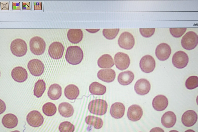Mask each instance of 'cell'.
<instances>
[{
  "instance_id": "cell-24",
  "label": "cell",
  "mask_w": 198,
  "mask_h": 132,
  "mask_svg": "<svg viewBox=\"0 0 198 132\" xmlns=\"http://www.w3.org/2000/svg\"><path fill=\"white\" fill-rule=\"evenodd\" d=\"M60 114L63 117L69 118L73 114L74 110L72 105L68 103L63 102L60 103L58 108Z\"/></svg>"
},
{
  "instance_id": "cell-40",
  "label": "cell",
  "mask_w": 198,
  "mask_h": 132,
  "mask_svg": "<svg viewBox=\"0 0 198 132\" xmlns=\"http://www.w3.org/2000/svg\"><path fill=\"white\" fill-rule=\"evenodd\" d=\"M12 10H20V3L19 2H12Z\"/></svg>"
},
{
  "instance_id": "cell-1",
  "label": "cell",
  "mask_w": 198,
  "mask_h": 132,
  "mask_svg": "<svg viewBox=\"0 0 198 132\" xmlns=\"http://www.w3.org/2000/svg\"><path fill=\"white\" fill-rule=\"evenodd\" d=\"M83 56L82 50L78 46H70L67 50L65 58L68 63L71 65L79 64L82 61Z\"/></svg>"
},
{
  "instance_id": "cell-20",
  "label": "cell",
  "mask_w": 198,
  "mask_h": 132,
  "mask_svg": "<svg viewBox=\"0 0 198 132\" xmlns=\"http://www.w3.org/2000/svg\"><path fill=\"white\" fill-rule=\"evenodd\" d=\"M125 107L123 104L120 102H116L111 106L110 113L111 116L116 119H119L124 115Z\"/></svg>"
},
{
  "instance_id": "cell-13",
  "label": "cell",
  "mask_w": 198,
  "mask_h": 132,
  "mask_svg": "<svg viewBox=\"0 0 198 132\" xmlns=\"http://www.w3.org/2000/svg\"><path fill=\"white\" fill-rule=\"evenodd\" d=\"M171 53L170 46L167 44L162 43L157 46L155 51L156 57L161 61H164L169 57Z\"/></svg>"
},
{
  "instance_id": "cell-36",
  "label": "cell",
  "mask_w": 198,
  "mask_h": 132,
  "mask_svg": "<svg viewBox=\"0 0 198 132\" xmlns=\"http://www.w3.org/2000/svg\"><path fill=\"white\" fill-rule=\"evenodd\" d=\"M187 28H170V32L171 34L176 38L182 36L186 32Z\"/></svg>"
},
{
  "instance_id": "cell-22",
  "label": "cell",
  "mask_w": 198,
  "mask_h": 132,
  "mask_svg": "<svg viewBox=\"0 0 198 132\" xmlns=\"http://www.w3.org/2000/svg\"><path fill=\"white\" fill-rule=\"evenodd\" d=\"M83 36L82 32L79 29H71L68 30L67 37L68 40L73 44L79 43L82 39Z\"/></svg>"
},
{
  "instance_id": "cell-27",
  "label": "cell",
  "mask_w": 198,
  "mask_h": 132,
  "mask_svg": "<svg viewBox=\"0 0 198 132\" xmlns=\"http://www.w3.org/2000/svg\"><path fill=\"white\" fill-rule=\"evenodd\" d=\"M62 94L61 87L57 84H54L49 87L47 92V95L51 100H55L59 99Z\"/></svg>"
},
{
  "instance_id": "cell-23",
  "label": "cell",
  "mask_w": 198,
  "mask_h": 132,
  "mask_svg": "<svg viewBox=\"0 0 198 132\" xmlns=\"http://www.w3.org/2000/svg\"><path fill=\"white\" fill-rule=\"evenodd\" d=\"M134 78V73L130 71H126L121 72L118 75V81L121 85L126 86L129 85L133 81Z\"/></svg>"
},
{
  "instance_id": "cell-5",
  "label": "cell",
  "mask_w": 198,
  "mask_h": 132,
  "mask_svg": "<svg viewBox=\"0 0 198 132\" xmlns=\"http://www.w3.org/2000/svg\"><path fill=\"white\" fill-rule=\"evenodd\" d=\"M10 50L12 54L18 57L25 55L27 51V44L23 40L18 38L13 40L11 43Z\"/></svg>"
},
{
  "instance_id": "cell-44",
  "label": "cell",
  "mask_w": 198,
  "mask_h": 132,
  "mask_svg": "<svg viewBox=\"0 0 198 132\" xmlns=\"http://www.w3.org/2000/svg\"><path fill=\"white\" fill-rule=\"evenodd\" d=\"M169 132H179L178 131L175 130H172L170 131Z\"/></svg>"
},
{
  "instance_id": "cell-25",
  "label": "cell",
  "mask_w": 198,
  "mask_h": 132,
  "mask_svg": "<svg viewBox=\"0 0 198 132\" xmlns=\"http://www.w3.org/2000/svg\"><path fill=\"white\" fill-rule=\"evenodd\" d=\"M80 91L76 85L71 84L65 88L64 93L65 97L69 100H75L78 96Z\"/></svg>"
},
{
  "instance_id": "cell-10",
  "label": "cell",
  "mask_w": 198,
  "mask_h": 132,
  "mask_svg": "<svg viewBox=\"0 0 198 132\" xmlns=\"http://www.w3.org/2000/svg\"><path fill=\"white\" fill-rule=\"evenodd\" d=\"M27 67L30 73L35 76L41 75L44 70V66L42 62L36 59L30 60L28 64Z\"/></svg>"
},
{
  "instance_id": "cell-21",
  "label": "cell",
  "mask_w": 198,
  "mask_h": 132,
  "mask_svg": "<svg viewBox=\"0 0 198 132\" xmlns=\"http://www.w3.org/2000/svg\"><path fill=\"white\" fill-rule=\"evenodd\" d=\"M176 117L175 113L171 111H168L165 112L161 118V123L165 127L170 128L175 124Z\"/></svg>"
},
{
  "instance_id": "cell-33",
  "label": "cell",
  "mask_w": 198,
  "mask_h": 132,
  "mask_svg": "<svg viewBox=\"0 0 198 132\" xmlns=\"http://www.w3.org/2000/svg\"><path fill=\"white\" fill-rule=\"evenodd\" d=\"M186 88L189 89H194L198 86V77L196 76H192L189 77L185 83Z\"/></svg>"
},
{
  "instance_id": "cell-28",
  "label": "cell",
  "mask_w": 198,
  "mask_h": 132,
  "mask_svg": "<svg viewBox=\"0 0 198 132\" xmlns=\"http://www.w3.org/2000/svg\"><path fill=\"white\" fill-rule=\"evenodd\" d=\"M97 63L98 67L102 68H111L114 64L113 58L109 54L102 55L98 59Z\"/></svg>"
},
{
  "instance_id": "cell-15",
  "label": "cell",
  "mask_w": 198,
  "mask_h": 132,
  "mask_svg": "<svg viewBox=\"0 0 198 132\" xmlns=\"http://www.w3.org/2000/svg\"><path fill=\"white\" fill-rule=\"evenodd\" d=\"M143 114V110L141 107L138 105L133 104L128 108L127 116L129 120L135 121L140 119Z\"/></svg>"
},
{
  "instance_id": "cell-30",
  "label": "cell",
  "mask_w": 198,
  "mask_h": 132,
  "mask_svg": "<svg viewBox=\"0 0 198 132\" xmlns=\"http://www.w3.org/2000/svg\"><path fill=\"white\" fill-rule=\"evenodd\" d=\"M85 121L87 124L93 126L97 129L101 128L103 124V120L101 118L94 116H87L85 118Z\"/></svg>"
},
{
  "instance_id": "cell-26",
  "label": "cell",
  "mask_w": 198,
  "mask_h": 132,
  "mask_svg": "<svg viewBox=\"0 0 198 132\" xmlns=\"http://www.w3.org/2000/svg\"><path fill=\"white\" fill-rule=\"evenodd\" d=\"M18 122V120L16 117L11 113L5 114L2 120V123L3 126L8 128H12L15 127L17 126Z\"/></svg>"
},
{
  "instance_id": "cell-31",
  "label": "cell",
  "mask_w": 198,
  "mask_h": 132,
  "mask_svg": "<svg viewBox=\"0 0 198 132\" xmlns=\"http://www.w3.org/2000/svg\"><path fill=\"white\" fill-rule=\"evenodd\" d=\"M46 88L45 82L42 79L38 80L35 83L34 90V95L38 98L41 97Z\"/></svg>"
},
{
  "instance_id": "cell-16",
  "label": "cell",
  "mask_w": 198,
  "mask_h": 132,
  "mask_svg": "<svg viewBox=\"0 0 198 132\" xmlns=\"http://www.w3.org/2000/svg\"><path fill=\"white\" fill-rule=\"evenodd\" d=\"M197 119L196 113L192 110L185 111L183 114L182 122L185 126L189 127L193 126L196 122Z\"/></svg>"
},
{
  "instance_id": "cell-41",
  "label": "cell",
  "mask_w": 198,
  "mask_h": 132,
  "mask_svg": "<svg viewBox=\"0 0 198 132\" xmlns=\"http://www.w3.org/2000/svg\"><path fill=\"white\" fill-rule=\"evenodd\" d=\"M23 10H30V3L29 2H22V3Z\"/></svg>"
},
{
  "instance_id": "cell-3",
  "label": "cell",
  "mask_w": 198,
  "mask_h": 132,
  "mask_svg": "<svg viewBox=\"0 0 198 132\" xmlns=\"http://www.w3.org/2000/svg\"><path fill=\"white\" fill-rule=\"evenodd\" d=\"M198 37L193 31L187 32L183 37L181 43L182 47L186 50H191L195 48L198 44Z\"/></svg>"
},
{
  "instance_id": "cell-39",
  "label": "cell",
  "mask_w": 198,
  "mask_h": 132,
  "mask_svg": "<svg viewBox=\"0 0 198 132\" xmlns=\"http://www.w3.org/2000/svg\"><path fill=\"white\" fill-rule=\"evenodd\" d=\"M1 8V10H9V3L8 2H0Z\"/></svg>"
},
{
  "instance_id": "cell-9",
  "label": "cell",
  "mask_w": 198,
  "mask_h": 132,
  "mask_svg": "<svg viewBox=\"0 0 198 132\" xmlns=\"http://www.w3.org/2000/svg\"><path fill=\"white\" fill-rule=\"evenodd\" d=\"M139 65L142 71L145 73H150L154 69L155 62L154 59L151 56L146 55L142 58Z\"/></svg>"
},
{
  "instance_id": "cell-18",
  "label": "cell",
  "mask_w": 198,
  "mask_h": 132,
  "mask_svg": "<svg viewBox=\"0 0 198 132\" xmlns=\"http://www.w3.org/2000/svg\"><path fill=\"white\" fill-rule=\"evenodd\" d=\"M116 76L115 71L111 69H101L97 73V77L99 79L108 83L113 81Z\"/></svg>"
},
{
  "instance_id": "cell-32",
  "label": "cell",
  "mask_w": 198,
  "mask_h": 132,
  "mask_svg": "<svg viewBox=\"0 0 198 132\" xmlns=\"http://www.w3.org/2000/svg\"><path fill=\"white\" fill-rule=\"evenodd\" d=\"M42 110L43 113L46 116H51L56 113L57 108L54 104L48 102L45 103L43 106Z\"/></svg>"
},
{
  "instance_id": "cell-17",
  "label": "cell",
  "mask_w": 198,
  "mask_h": 132,
  "mask_svg": "<svg viewBox=\"0 0 198 132\" xmlns=\"http://www.w3.org/2000/svg\"><path fill=\"white\" fill-rule=\"evenodd\" d=\"M12 78L19 82H22L28 78V73L26 70L21 67H17L14 68L11 72Z\"/></svg>"
},
{
  "instance_id": "cell-11",
  "label": "cell",
  "mask_w": 198,
  "mask_h": 132,
  "mask_svg": "<svg viewBox=\"0 0 198 132\" xmlns=\"http://www.w3.org/2000/svg\"><path fill=\"white\" fill-rule=\"evenodd\" d=\"M64 49L62 44L59 42H54L49 46L48 53L50 56L54 59L61 58L63 54Z\"/></svg>"
},
{
  "instance_id": "cell-19",
  "label": "cell",
  "mask_w": 198,
  "mask_h": 132,
  "mask_svg": "<svg viewBox=\"0 0 198 132\" xmlns=\"http://www.w3.org/2000/svg\"><path fill=\"white\" fill-rule=\"evenodd\" d=\"M168 100L166 97L162 95H157L153 98L152 105L153 108L156 110L162 111L167 106Z\"/></svg>"
},
{
  "instance_id": "cell-8",
  "label": "cell",
  "mask_w": 198,
  "mask_h": 132,
  "mask_svg": "<svg viewBox=\"0 0 198 132\" xmlns=\"http://www.w3.org/2000/svg\"><path fill=\"white\" fill-rule=\"evenodd\" d=\"M115 65L118 69L123 70L129 67L130 60L128 55L122 52H119L115 54L114 57Z\"/></svg>"
},
{
  "instance_id": "cell-38",
  "label": "cell",
  "mask_w": 198,
  "mask_h": 132,
  "mask_svg": "<svg viewBox=\"0 0 198 132\" xmlns=\"http://www.w3.org/2000/svg\"><path fill=\"white\" fill-rule=\"evenodd\" d=\"M34 9L35 10H42L41 2H34Z\"/></svg>"
},
{
  "instance_id": "cell-35",
  "label": "cell",
  "mask_w": 198,
  "mask_h": 132,
  "mask_svg": "<svg viewBox=\"0 0 198 132\" xmlns=\"http://www.w3.org/2000/svg\"><path fill=\"white\" fill-rule=\"evenodd\" d=\"M119 30V29H104L103 30V34L106 39H112L117 36Z\"/></svg>"
},
{
  "instance_id": "cell-45",
  "label": "cell",
  "mask_w": 198,
  "mask_h": 132,
  "mask_svg": "<svg viewBox=\"0 0 198 132\" xmlns=\"http://www.w3.org/2000/svg\"><path fill=\"white\" fill-rule=\"evenodd\" d=\"M10 132H20L18 130H15L14 131H12Z\"/></svg>"
},
{
  "instance_id": "cell-37",
  "label": "cell",
  "mask_w": 198,
  "mask_h": 132,
  "mask_svg": "<svg viewBox=\"0 0 198 132\" xmlns=\"http://www.w3.org/2000/svg\"><path fill=\"white\" fill-rule=\"evenodd\" d=\"M155 28H140L139 29L141 35L145 37H149L154 34L155 31Z\"/></svg>"
},
{
  "instance_id": "cell-43",
  "label": "cell",
  "mask_w": 198,
  "mask_h": 132,
  "mask_svg": "<svg viewBox=\"0 0 198 132\" xmlns=\"http://www.w3.org/2000/svg\"><path fill=\"white\" fill-rule=\"evenodd\" d=\"M184 132H195V131L193 130L189 129L186 130Z\"/></svg>"
},
{
  "instance_id": "cell-12",
  "label": "cell",
  "mask_w": 198,
  "mask_h": 132,
  "mask_svg": "<svg viewBox=\"0 0 198 132\" xmlns=\"http://www.w3.org/2000/svg\"><path fill=\"white\" fill-rule=\"evenodd\" d=\"M26 120L28 124L34 127L40 126L44 121L43 116L40 112L37 110L30 111L27 116Z\"/></svg>"
},
{
  "instance_id": "cell-42",
  "label": "cell",
  "mask_w": 198,
  "mask_h": 132,
  "mask_svg": "<svg viewBox=\"0 0 198 132\" xmlns=\"http://www.w3.org/2000/svg\"><path fill=\"white\" fill-rule=\"evenodd\" d=\"M149 132H164V130L161 128L156 127L152 129Z\"/></svg>"
},
{
  "instance_id": "cell-46",
  "label": "cell",
  "mask_w": 198,
  "mask_h": 132,
  "mask_svg": "<svg viewBox=\"0 0 198 132\" xmlns=\"http://www.w3.org/2000/svg\"></svg>"
},
{
  "instance_id": "cell-29",
  "label": "cell",
  "mask_w": 198,
  "mask_h": 132,
  "mask_svg": "<svg viewBox=\"0 0 198 132\" xmlns=\"http://www.w3.org/2000/svg\"><path fill=\"white\" fill-rule=\"evenodd\" d=\"M106 86L98 82H94L89 86V90L92 94L101 95L104 94L106 92Z\"/></svg>"
},
{
  "instance_id": "cell-4",
  "label": "cell",
  "mask_w": 198,
  "mask_h": 132,
  "mask_svg": "<svg viewBox=\"0 0 198 132\" xmlns=\"http://www.w3.org/2000/svg\"><path fill=\"white\" fill-rule=\"evenodd\" d=\"M29 46L30 50L33 54L40 55L43 54L45 51L46 44L42 38L36 36L30 39Z\"/></svg>"
},
{
  "instance_id": "cell-14",
  "label": "cell",
  "mask_w": 198,
  "mask_h": 132,
  "mask_svg": "<svg viewBox=\"0 0 198 132\" xmlns=\"http://www.w3.org/2000/svg\"><path fill=\"white\" fill-rule=\"evenodd\" d=\"M151 89V85L147 79L142 78L138 79L134 85V89L136 93L141 95L147 94Z\"/></svg>"
},
{
  "instance_id": "cell-2",
  "label": "cell",
  "mask_w": 198,
  "mask_h": 132,
  "mask_svg": "<svg viewBox=\"0 0 198 132\" xmlns=\"http://www.w3.org/2000/svg\"><path fill=\"white\" fill-rule=\"evenodd\" d=\"M108 104L105 100L96 99L90 101L88 105V108L90 112L93 114L102 116L106 112Z\"/></svg>"
},
{
  "instance_id": "cell-7",
  "label": "cell",
  "mask_w": 198,
  "mask_h": 132,
  "mask_svg": "<svg viewBox=\"0 0 198 132\" xmlns=\"http://www.w3.org/2000/svg\"><path fill=\"white\" fill-rule=\"evenodd\" d=\"M135 43L133 36L130 33L127 31H125L122 33L118 40L119 46L126 50L131 49L134 46Z\"/></svg>"
},
{
  "instance_id": "cell-6",
  "label": "cell",
  "mask_w": 198,
  "mask_h": 132,
  "mask_svg": "<svg viewBox=\"0 0 198 132\" xmlns=\"http://www.w3.org/2000/svg\"><path fill=\"white\" fill-rule=\"evenodd\" d=\"M189 61L187 55L184 52L180 51L173 55L172 62L174 66L178 69H182L186 67Z\"/></svg>"
},
{
  "instance_id": "cell-34",
  "label": "cell",
  "mask_w": 198,
  "mask_h": 132,
  "mask_svg": "<svg viewBox=\"0 0 198 132\" xmlns=\"http://www.w3.org/2000/svg\"><path fill=\"white\" fill-rule=\"evenodd\" d=\"M75 129L74 125L68 121H65L61 122L59 127V129L60 132H73Z\"/></svg>"
}]
</instances>
